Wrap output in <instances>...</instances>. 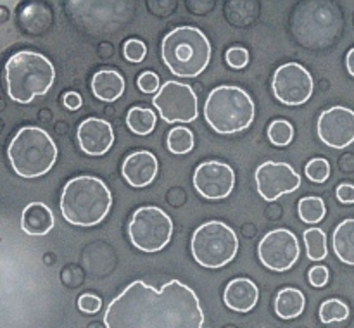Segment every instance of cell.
Instances as JSON below:
<instances>
[{"label":"cell","mask_w":354,"mask_h":328,"mask_svg":"<svg viewBox=\"0 0 354 328\" xmlns=\"http://www.w3.org/2000/svg\"><path fill=\"white\" fill-rule=\"evenodd\" d=\"M106 328H203L204 311L197 293L178 280L154 289L131 282L104 314Z\"/></svg>","instance_id":"1"},{"label":"cell","mask_w":354,"mask_h":328,"mask_svg":"<svg viewBox=\"0 0 354 328\" xmlns=\"http://www.w3.org/2000/svg\"><path fill=\"white\" fill-rule=\"evenodd\" d=\"M111 206L113 195L109 189L95 176H76L62 190V216L76 226H95L109 214Z\"/></svg>","instance_id":"2"},{"label":"cell","mask_w":354,"mask_h":328,"mask_svg":"<svg viewBox=\"0 0 354 328\" xmlns=\"http://www.w3.org/2000/svg\"><path fill=\"white\" fill-rule=\"evenodd\" d=\"M7 93L14 102L30 104L37 95H45L54 85L55 69L45 55L21 50L10 55L3 68Z\"/></svg>","instance_id":"3"},{"label":"cell","mask_w":354,"mask_h":328,"mask_svg":"<svg viewBox=\"0 0 354 328\" xmlns=\"http://www.w3.org/2000/svg\"><path fill=\"white\" fill-rule=\"evenodd\" d=\"M161 52L173 75L196 78L209 64L211 44L199 28L180 26L166 35Z\"/></svg>","instance_id":"4"},{"label":"cell","mask_w":354,"mask_h":328,"mask_svg":"<svg viewBox=\"0 0 354 328\" xmlns=\"http://www.w3.org/2000/svg\"><path fill=\"white\" fill-rule=\"evenodd\" d=\"M204 117L218 133H237L251 126L254 119V102L249 93L239 86H216L211 90L204 104Z\"/></svg>","instance_id":"5"},{"label":"cell","mask_w":354,"mask_h":328,"mask_svg":"<svg viewBox=\"0 0 354 328\" xmlns=\"http://www.w3.org/2000/svg\"><path fill=\"white\" fill-rule=\"evenodd\" d=\"M12 169L23 178H37L52 169L57 159V147L45 130L37 126L21 128L9 145Z\"/></svg>","instance_id":"6"},{"label":"cell","mask_w":354,"mask_h":328,"mask_svg":"<svg viewBox=\"0 0 354 328\" xmlns=\"http://www.w3.org/2000/svg\"><path fill=\"white\" fill-rule=\"evenodd\" d=\"M190 249L194 259L201 266L216 269L228 264L235 258L239 251V238L228 224L209 221L194 231Z\"/></svg>","instance_id":"7"},{"label":"cell","mask_w":354,"mask_h":328,"mask_svg":"<svg viewBox=\"0 0 354 328\" xmlns=\"http://www.w3.org/2000/svg\"><path fill=\"white\" fill-rule=\"evenodd\" d=\"M131 244L144 252H158L166 247L173 233V221L162 209L145 206L135 211L128 224Z\"/></svg>","instance_id":"8"},{"label":"cell","mask_w":354,"mask_h":328,"mask_svg":"<svg viewBox=\"0 0 354 328\" xmlns=\"http://www.w3.org/2000/svg\"><path fill=\"white\" fill-rule=\"evenodd\" d=\"M166 123H190L197 117V95L192 86L178 81H166L152 100Z\"/></svg>","instance_id":"9"},{"label":"cell","mask_w":354,"mask_h":328,"mask_svg":"<svg viewBox=\"0 0 354 328\" xmlns=\"http://www.w3.org/2000/svg\"><path fill=\"white\" fill-rule=\"evenodd\" d=\"M273 93L286 106H301L313 95V78L310 71L297 62L280 66L273 75Z\"/></svg>","instance_id":"10"},{"label":"cell","mask_w":354,"mask_h":328,"mask_svg":"<svg viewBox=\"0 0 354 328\" xmlns=\"http://www.w3.org/2000/svg\"><path fill=\"white\" fill-rule=\"evenodd\" d=\"M299 252L301 247L297 237L287 228L268 231L261 238L258 247L261 262L273 271H287L292 268L299 258Z\"/></svg>","instance_id":"11"},{"label":"cell","mask_w":354,"mask_h":328,"mask_svg":"<svg viewBox=\"0 0 354 328\" xmlns=\"http://www.w3.org/2000/svg\"><path fill=\"white\" fill-rule=\"evenodd\" d=\"M256 185L259 195L268 202H273L279 197L299 189L301 176L287 162L266 161L256 169Z\"/></svg>","instance_id":"12"},{"label":"cell","mask_w":354,"mask_h":328,"mask_svg":"<svg viewBox=\"0 0 354 328\" xmlns=\"http://www.w3.org/2000/svg\"><path fill=\"white\" fill-rule=\"evenodd\" d=\"M318 137L332 148H346L354 142V110L335 106L318 117Z\"/></svg>","instance_id":"13"},{"label":"cell","mask_w":354,"mask_h":328,"mask_svg":"<svg viewBox=\"0 0 354 328\" xmlns=\"http://www.w3.org/2000/svg\"><path fill=\"white\" fill-rule=\"evenodd\" d=\"M235 173L228 164L220 161L203 162L194 173V186L209 200H221L234 190Z\"/></svg>","instance_id":"14"},{"label":"cell","mask_w":354,"mask_h":328,"mask_svg":"<svg viewBox=\"0 0 354 328\" xmlns=\"http://www.w3.org/2000/svg\"><path fill=\"white\" fill-rule=\"evenodd\" d=\"M78 142L86 154H106L114 142L113 126L100 117H88L78 126Z\"/></svg>","instance_id":"15"},{"label":"cell","mask_w":354,"mask_h":328,"mask_svg":"<svg viewBox=\"0 0 354 328\" xmlns=\"http://www.w3.org/2000/svg\"><path fill=\"white\" fill-rule=\"evenodd\" d=\"M123 178L130 183L131 186L137 189H144V186L151 185L152 180L156 178L158 173V159L154 154L147 151H138L128 155L123 162Z\"/></svg>","instance_id":"16"},{"label":"cell","mask_w":354,"mask_h":328,"mask_svg":"<svg viewBox=\"0 0 354 328\" xmlns=\"http://www.w3.org/2000/svg\"><path fill=\"white\" fill-rule=\"evenodd\" d=\"M259 290L256 283L248 278H235L227 285L223 293L225 304L239 313H248L258 304Z\"/></svg>","instance_id":"17"},{"label":"cell","mask_w":354,"mask_h":328,"mask_svg":"<svg viewBox=\"0 0 354 328\" xmlns=\"http://www.w3.org/2000/svg\"><path fill=\"white\" fill-rule=\"evenodd\" d=\"M54 214L44 202L28 204L21 216V228L28 235H47L54 228Z\"/></svg>","instance_id":"18"},{"label":"cell","mask_w":354,"mask_h":328,"mask_svg":"<svg viewBox=\"0 0 354 328\" xmlns=\"http://www.w3.org/2000/svg\"><path fill=\"white\" fill-rule=\"evenodd\" d=\"M93 95L104 102H114L124 92V79L118 71H99L92 79Z\"/></svg>","instance_id":"19"},{"label":"cell","mask_w":354,"mask_h":328,"mask_svg":"<svg viewBox=\"0 0 354 328\" xmlns=\"http://www.w3.org/2000/svg\"><path fill=\"white\" fill-rule=\"evenodd\" d=\"M332 244L335 255L346 264L354 266V220H344L337 224Z\"/></svg>","instance_id":"20"},{"label":"cell","mask_w":354,"mask_h":328,"mask_svg":"<svg viewBox=\"0 0 354 328\" xmlns=\"http://www.w3.org/2000/svg\"><path fill=\"white\" fill-rule=\"evenodd\" d=\"M306 299L304 293L297 289H283L280 290L275 299V311L283 320H292L297 318L304 311Z\"/></svg>","instance_id":"21"},{"label":"cell","mask_w":354,"mask_h":328,"mask_svg":"<svg viewBox=\"0 0 354 328\" xmlns=\"http://www.w3.org/2000/svg\"><path fill=\"white\" fill-rule=\"evenodd\" d=\"M127 124L133 133L147 135L156 126V114L144 107H131L127 114Z\"/></svg>","instance_id":"22"},{"label":"cell","mask_w":354,"mask_h":328,"mask_svg":"<svg viewBox=\"0 0 354 328\" xmlns=\"http://www.w3.org/2000/svg\"><path fill=\"white\" fill-rule=\"evenodd\" d=\"M304 242H306L308 258L313 261H322L327 258V235L320 228H308L304 231Z\"/></svg>","instance_id":"23"},{"label":"cell","mask_w":354,"mask_h":328,"mask_svg":"<svg viewBox=\"0 0 354 328\" xmlns=\"http://www.w3.org/2000/svg\"><path fill=\"white\" fill-rule=\"evenodd\" d=\"M327 207L320 197H304L299 200V216L304 223H320L325 218Z\"/></svg>","instance_id":"24"},{"label":"cell","mask_w":354,"mask_h":328,"mask_svg":"<svg viewBox=\"0 0 354 328\" xmlns=\"http://www.w3.org/2000/svg\"><path fill=\"white\" fill-rule=\"evenodd\" d=\"M166 144L173 154H187L194 148V135L189 128H173V130H169Z\"/></svg>","instance_id":"25"},{"label":"cell","mask_w":354,"mask_h":328,"mask_svg":"<svg viewBox=\"0 0 354 328\" xmlns=\"http://www.w3.org/2000/svg\"><path fill=\"white\" fill-rule=\"evenodd\" d=\"M349 316V307L339 299H328L320 306V320L324 323L344 321Z\"/></svg>","instance_id":"26"},{"label":"cell","mask_w":354,"mask_h":328,"mask_svg":"<svg viewBox=\"0 0 354 328\" xmlns=\"http://www.w3.org/2000/svg\"><path fill=\"white\" fill-rule=\"evenodd\" d=\"M268 137L272 140V144L283 147V145H289L290 140L294 137V128L289 121L286 119H275L268 128Z\"/></svg>","instance_id":"27"},{"label":"cell","mask_w":354,"mask_h":328,"mask_svg":"<svg viewBox=\"0 0 354 328\" xmlns=\"http://www.w3.org/2000/svg\"><path fill=\"white\" fill-rule=\"evenodd\" d=\"M306 176L315 183H324L327 182L328 176H330V164H328L327 159L317 157L311 159L306 164Z\"/></svg>","instance_id":"28"},{"label":"cell","mask_w":354,"mask_h":328,"mask_svg":"<svg viewBox=\"0 0 354 328\" xmlns=\"http://www.w3.org/2000/svg\"><path fill=\"white\" fill-rule=\"evenodd\" d=\"M145 54H147V48L145 44L140 40H128L123 47V55L127 61L130 62H142L144 61Z\"/></svg>","instance_id":"29"},{"label":"cell","mask_w":354,"mask_h":328,"mask_svg":"<svg viewBox=\"0 0 354 328\" xmlns=\"http://www.w3.org/2000/svg\"><path fill=\"white\" fill-rule=\"evenodd\" d=\"M138 88L144 93H154L159 90V76L152 71H145L137 79Z\"/></svg>","instance_id":"30"},{"label":"cell","mask_w":354,"mask_h":328,"mask_svg":"<svg viewBox=\"0 0 354 328\" xmlns=\"http://www.w3.org/2000/svg\"><path fill=\"white\" fill-rule=\"evenodd\" d=\"M227 62L235 69H242L249 62V54L245 48L234 47L227 52Z\"/></svg>","instance_id":"31"},{"label":"cell","mask_w":354,"mask_h":328,"mask_svg":"<svg viewBox=\"0 0 354 328\" xmlns=\"http://www.w3.org/2000/svg\"><path fill=\"white\" fill-rule=\"evenodd\" d=\"M102 306V300L100 297L93 296V293H83L78 297V307L83 313H97Z\"/></svg>","instance_id":"32"},{"label":"cell","mask_w":354,"mask_h":328,"mask_svg":"<svg viewBox=\"0 0 354 328\" xmlns=\"http://www.w3.org/2000/svg\"><path fill=\"white\" fill-rule=\"evenodd\" d=\"M310 283L313 287H324L327 285L328 282V268L325 266H315V268L310 269Z\"/></svg>","instance_id":"33"},{"label":"cell","mask_w":354,"mask_h":328,"mask_svg":"<svg viewBox=\"0 0 354 328\" xmlns=\"http://www.w3.org/2000/svg\"><path fill=\"white\" fill-rule=\"evenodd\" d=\"M337 199L342 204H353L354 202V185L351 183H342L337 186Z\"/></svg>","instance_id":"34"},{"label":"cell","mask_w":354,"mask_h":328,"mask_svg":"<svg viewBox=\"0 0 354 328\" xmlns=\"http://www.w3.org/2000/svg\"><path fill=\"white\" fill-rule=\"evenodd\" d=\"M64 106L68 109L76 110L80 106H82V97H80L78 92H68L64 95Z\"/></svg>","instance_id":"35"},{"label":"cell","mask_w":354,"mask_h":328,"mask_svg":"<svg viewBox=\"0 0 354 328\" xmlns=\"http://www.w3.org/2000/svg\"><path fill=\"white\" fill-rule=\"evenodd\" d=\"M346 66H348L349 75L354 76V48L348 52V57H346Z\"/></svg>","instance_id":"36"},{"label":"cell","mask_w":354,"mask_h":328,"mask_svg":"<svg viewBox=\"0 0 354 328\" xmlns=\"http://www.w3.org/2000/svg\"><path fill=\"white\" fill-rule=\"evenodd\" d=\"M0 128H2V123H0Z\"/></svg>","instance_id":"37"}]
</instances>
